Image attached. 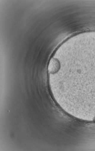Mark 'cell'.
Wrapping results in <instances>:
<instances>
[{"label": "cell", "mask_w": 95, "mask_h": 151, "mask_svg": "<svg viewBox=\"0 0 95 151\" xmlns=\"http://www.w3.org/2000/svg\"><path fill=\"white\" fill-rule=\"evenodd\" d=\"M60 67V63L58 60L52 58L50 60L49 65V72L51 73H56L59 70Z\"/></svg>", "instance_id": "6da1fadb"}]
</instances>
